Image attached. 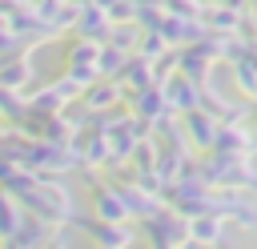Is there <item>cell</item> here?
<instances>
[{
    "label": "cell",
    "mask_w": 257,
    "mask_h": 249,
    "mask_svg": "<svg viewBox=\"0 0 257 249\" xmlns=\"http://www.w3.org/2000/svg\"><path fill=\"white\" fill-rule=\"evenodd\" d=\"M80 92H84V88L64 72V76H56V80L40 84L36 92H24V96H28V108H32V112H44V116H48V112H64V104L80 100Z\"/></svg>",
    "instance_id": "cell-3"
},
{
    "label": "cell",
    "mask_w": 257,
    "mask_h": 249,
    "mask_svg": "<svg viewBox=\"0 0 257 249\" xmlns=\"http://www.w3.org/2000/svg\"><path fill=\"white\" fill-rule=\"evenodd\" d=\"M137 225H141V237H145L149 245H157V249L189 245V217H181V213L169 209V205H161L153 217H145V221H137Z\"/></svg>",
    "instance_id": "cell-1"
},
{
    "label": "cell",
    "mask_w": 257,
    "mask_h": 249,
    "mask_svg": "<svg viewBox=\"0 0 257 249\" xmlns=\"http://www.w3.org/2000/svg\"><path fill=\"white\" fill-rule=\"evenodd\" d=\"M141 24L137 20H124V24H112L108 28V44H116V48H124V52H133L137 48V40H141Z\"/></svg>",
    "instance_id": "cell-21"
},
{
    "label": "cell",
    "mask_w": 257,
    "mask_h": 249,
    "mask_svg": "<svg viewBox=\"0 0 257 249\" xmlns=\"http://www.w3.org/2000/svg\"><path fill=\"white\" fill-rule=\"evenodd\" d=\"M92 213L100 221H128V209L112 181H92Z\"/></svg>",
    "instance_id": "cell-13"
},
{
    "label": "cell",
    "mask_w": 257,
    "mask_h": 249,
    "mask_svg": "<svg viewBox=\"0 0 257 249\" xmlns=\"http://www.w3.org/2000/svg\"><path fill=\"white\" fill-rule=\"evenodd\" d=\"M249 129H253V137H257V104L249 108Z\"/></svg>",
    "instance_id": "cell-24"
},
{
    "label": "cell",
    "mask_w": 257,
    "mask_h": 249,
    "mask_svg": "<svg viewBox=\"0 0 257 249\" xmlns=\"http://www.w3.org/2000/svg\"><path fill=\"white\" fill-rule=\"evenodd\" d=\"M124 100H128V112H137V116H145V120H157V116L173 112V108H169V100H165V92H161V84L133 88Z\"/></svg>",
    "instance_id": "cell-12"
},
{
    "label": "cell",
    "mask_w": 257,
    "mask_h": 249,
    "mask_svg": "<svg viewBox=\"0 0 257 249\" xmlns=\"http://www.w3.org/2000/svg\"><path fill=\"white\" fill-rule=\"evenodd\" d=\"M8 129H12V125H8V120H4V116H0V141H4V137H8Z\"/></svg>",
    "instance_id": "cell-25"
},
{
    "label": "cell",
    "mask_w": 257,
    "mask_h": 249,
    "mask_svg": "<svg viewBox=\"0 0 257 249\" xmlns=\"http://www.w3.org/2000/svg\"><path fill=\"white\" fill-rule=\"evenodd\" d=\"M124 60H128V52L124 48H116V44H100V52H96V68H100V76H116L120 68H124Z\"/></svg>",
    "instance_id": "cell-20"
},
{
    "label": "cell",
    "mask_w": 257,
    "mask_h": 249,
    "mask_svg": "<svg viewBox=\"0 0 257 249\" xmlns=\"http://www.w3.org/2000/svg\"><path fill=\"white\" fill-rule=\"evenodd\" d=\"M213 193H217V213L229 225L257 233V197H249L245 189H213Z\"/></svg>",
    "instance_id": "cell-6"
},
{
    "label": "cell",
    "mask_w": 257,
    "mask_h": 249,
    "mask_svg": "<svg viewBox=\"0 0 257 249\" xmlns=\"http://www.w3.org/2000/svg\"><path fill=\"white\" fill-rule=\"evenodd\" d=\"M169 48H173V44H169V40H165V36H161V32H157V28H145V32H141V40H137V48H133V52H137V56H145V60H153V64H157V60H161V56H165V52H169Z\"/></svg>",
    "instance_id": "cell-18"
},
{
    "label": "cell",
    "mask_w": 257,
    "mask_h": 249,
    "mask_svg": "<svg viewBox=\"0 0 257 249\" xmlns=\"http://www.w3.org/2000/svg\"><path fill=\"white\" fill-rule=\"evenodd\" d=\"M177 64H181L185 76H193V80L205 84V80L217 72V64H221V56H217V40H213V36H201V40L181 44V48H177Z\"/></svg>",
    "instance_id": "cell-2"
},
{
    "label": "cell",
    "mask_w": 257,
    "mask_h": 249,
    "mask_svg": "<svg viewBox=\"0 0 257 249\" xmlns=\"http://www.w3.org/2000/svg\"><path fill=\"white\" fill-rule=\"evenodd\" d=\"M161 92H165V100H169V108L181 116V112H189V108H197L201 104V80H193V76H185L181 68L161 84Z\"/></svg>",
    "instance_id": "cell-8"
},
{
    "label": "cell",
    "mask_w": 257,
    "mask_h": 249,
    "mask_svg": "<svg viewBox=\"0 0 257 249\" xmlns=\"http://www.w3.org/2000/svg\"><path fill=\"white\" fill-rule=\"evenodd\" d=\"M28 213H24V205L12 197V189L8 185H0V245H8V237L20 229V221H24Z\"/></svg>",
    "instance_id": "cell-16"
},
{
    "label": "cell",
    "mask_w": 257,
    "mask_h": 249,
    "mask_svg": "<svg viewBox=\"0 0 257 249\" xmlns=\"http://www.w3.org/2000/svg\"><path fill=\"white\" fill-rule=\"evenodd\" d=\"M245 20L253 24V32H257V0H249V12H245Z\"/></svg>",
    "instance_id": "cell-23"
},
{
    "label": "cell",
    "mask_w": 257,
    "mask_h": 249,
    "mask_svg": "<svg viewBox=\"0 0 257 249\" xmlns=\"http://www.w3.org/2000/svg\"><path fill=\"white\" fill-rule=\"evenodd\" d=\"M229 237V221L221 213H197L189 217V245H221Z\"/></svg>",
    "instance_id": "cell-11"
},
{
    "label": "cell",
    "mask_w": 257,
    "mask_h": 249,
    "mask_svg": "<svg viewBox=\"0 0 257 249\" xmlns=\"http://www.w3.org/2000/svg\"><path fill=\"white\" fill-rule=\"evenodd\" d=\"M116 80H120L128 92H133V88H145V84H157V80H153V60L128 52V60H124V68L116 72Z\"/></svg>",
    "instance_id": "cell-17"
},
{
    "label": "cell",
    "mask_w": 257,
    "mask_h": 249,
    "mask_svg": "<svg viewBox=\"0 0 257 249\" xmlns=\"http://www.w3.org/2000/svg\"><path fill=\"white\" fill-rule=\"evenodd\" d=\"M229 76H233V88L249 104H257V52H253V44H249V52H241L237 60H229Z\"/></svg>",
    "instance_id": "cell-14"
},
{
    "label": "cell",
    "mask_w": 257,
    "mask_h": 249,
    "mask_svg": "<svg viewBox=\"0 0 257 249\" xmlns=\"http://www.w3.org/2000/svg\"><path fill=\"white\" fill-rule=\"evenodd\" d=\"M48 233H52V225L28 213V217L20 221V229L8 237V245H12V249H40V245H48Z\"/></svg>",
    "instance_id": "cell-15"
},
{
    "label": "cell",
    "mask_w": 257,
    "mask_h": 249,
    "mask_svg": "<svg viewBox=\"0 0 257 249\" xmlns=\"http://www.w3.org/2000/svg\"><path fill=\"white\" fill-rule=\"evenodd\" d=\"M24 8H32V0H0V16H4V20H12V16L24 12Z\"/></svg>",
    "instance_id": "cell-22"
},
{
    "label": "cell",
    "mask_w": 257,
    "mask_h": 249,
    "mask_svg": "<svg viewBox=\"0 0 257 249\" xmlns=\"http://www.w3.org/2000/svg\"><path fill=\"white\" fill-rule=\"evenodd\" d=\"M72 225L88 237V241H96V245H108V249H120V245H133L141 233L128 225V221H92V217H84V213H76L72 217Z\"/></svg>",
    "instance_id": "cell-5"
},
{
    "label": "cell",
    "mask_w": 257,
    "mask_h": 249,
    "mask_svg": "<svg viewBox=\"0 0 257 249\" xmlns=\"http://www.w3.org/2000/svg\"><path fill=\"white\" fill-rule=\"evenodd\" d=\"M36 80V68H32V52H4L0 56V84L4 88H16V92H28Z\"/></svg>",
    "instance_id": "cell-9"
},
{
    "label": "cell",
    "mask_w": 257,
    "mask_h": 249,
    "mask_svg": "<svg viewBox=\"0 0 257 249\" xmlns=\"http://www.w3.org/2000/svg\"><path fill=\"white\" fill-rule=\"evenodd\" d=\"M96 52H100V40H84V36H72L68 52H64V72L88 88L92 80H100V68H96Z\"/></svg>",
    "instance_id": "cell-4"
},
{
    "label": "cell",
    "mask_w": 257,
    "mask_h": 249,
    "mask_svg": "<svg viewBox=\"0 0 257 249\" xmlns=\"http://www.w3.org/2000/svg\"><path fill=\"white\" fill-rule=\"evenodd\" d=\"M108 28H112V20H108V12L96 4V0H80V16H76V24H72V36H84V40H108Z\"/></svg>",
    "instance_id": "cell-10"
},
{
    "label": "cell",
    "mask_w": 257,
    "mask_h": 249,
    "mask_svg": "<svg viewBox=\"0 0 257 249\" xmlns=\"http://www.w3.org/2000/svg\"><path fill=\"white\" fill-rule=\"evenodd\" d=\"M181 125H185V133H189L193 153H209V149H213V141H217V129H221V120H217L205 104H197V108L181 112Z\"/></svg>",
    "instance_id": "cell-7"
},
{
    "label": "cell",
    "mask_w": 257,
    "mask_h": 249,
    "mask_svg": "<svg viewBox=\"0 0 257 249\" xmlns=\"http://www.w3.org/2000/svg\"><path fill=\"white\" fill-rule=\"evenodd\" d=\"M24 112H28V96L16 92V88H4V84H0V116H4L8 125H16Z\"/></svg>",
    "instance_id": "cell-19"
}]
</instances>
